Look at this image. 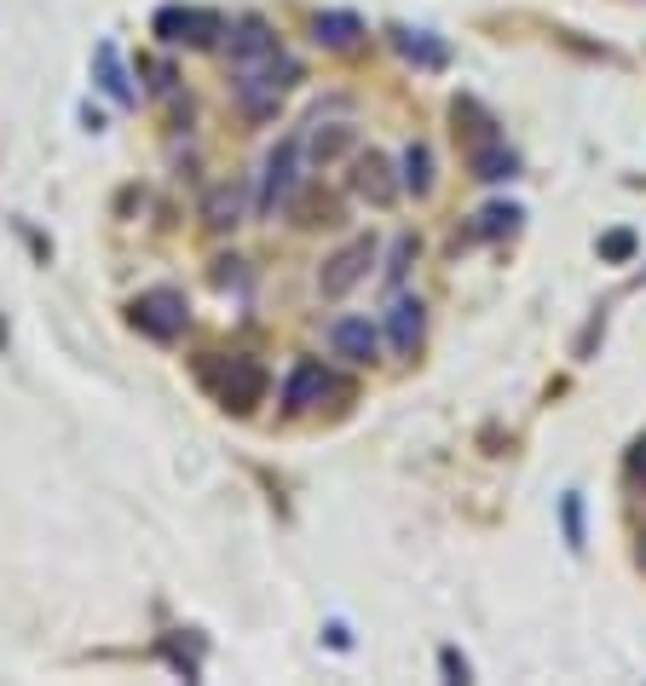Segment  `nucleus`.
I'll return each mask as SVG.
<instances>
[{"mask_svg":"<svg viewBox=\"0 0 646 686\" xmlns=\"http://www.w3.org/2000/svg\"><path fill=\"white\" fill-rule=\"evenodd\" d=\"M260 393H266L260 363H254V358H231V370L219 375V398H226L231 410H249V404H260Z\"/></svg>","mask_w":646,"mask_h":686,"instance_id":"9","label":"nucleus"},{"mask_svg":"<svg viewBox=\"0 0 646 686\" xmlns=\"http://www.w3.org/2000/svg\"><path fill=\"white\" fill-rule=\"evenodd\" d=\"M219 29L226 24H219V12H208V7H162L156 12V35L174 40V47L179 40H186V47H208Z\"/></svg>","mask_w":646,"mask_h":686,"instance_id":"5","label":"nucleus"},{"mask_svg":"<svg viewBox=\"0 0 646 686\" xmlns=\"http://www.w3.org/2000/svg\"><path fill=\"white\" fill-rule=\"evenodd\" d=\"M295 81H300V64H295V58H283V52H272L266 64H249V70H242V81H237V105H242V116H249V121L277 116L283 93H289Z\"/></svg>","mask_w":646,"mask_h":686,"instance_id":"1","label":"nucleus"},{"mask_svg":"<svg viewBox=\"0 0 646 686\" xmlns=\"http://www.w3.org/2000/svg\"><path fill=\"white\" fill-rule=\"evenodd\" d=\"M133 323H139L145 335H156V340L186 335V323H191L186 294H179V289H145V294L133 300Z\"/></svg>","mask_w":646,"mask_h":686,"instance_id":"2","label":"nucleus"},{"mask_svg":"<svg viewBox=\"0 0 646 686\" xmlns=\"http://www.w3.org/2000/svg\"><path fill=\"white\" fill-rule=\"evenodd\" d=\"M330 347H335V358H347V363H370L381 352V335H375L370 317H335Z\"/></svg>","mask_w":646,"mask_h":686,"instance_id":"7","label":"nucleus"},{"mask_svg":"<svg viewBox=\"0 0 646 686\" xmlns=\"http://www.w3.org/2000/svg\"><path fill=\"white\" fill-rule=\"evenodd\" d=\"M479 219H484V226H479L484 237H502V231H514V219H519V208H502V202H497V208H484Z\"/></svg>","mask_w":646,"mask_h":686,"instance_id":"19","label":"nucleus"},{"mask_svg":"<svg viewBox=\"0 0 646 686\" xmlns=\"http://www.w3.org/2000/svg\"><path fill=\"white\" fill-rule=\"evenodd\" d=\"M387 329H393V347L398 352H416V340H421V300H393Z\"/></svg>","mask_w":646,"mask_h":686,"instance_id":"14","label":"nucleus"},{"mask_svg":"<svg viewBox=\"0 0 646 686\" xmlns=\"http://www.w3.org/2000/svg\"><path fill=\"white\" fill-rule=\"evenodd\" d=\"M410 254H416V242H410V237H404V242H398V249H393V266H387V272L398 277L404 266H410Z\"/></svg>","mask_w":646,"mask_h":686,"instance_id":"21","label":"nucleus"},{"mask_svg":"<svg viewBox=\"0 0 646 686\" xmlns=\"http://www.w3.org/2000/svg\"><path fill=\"white\" fill-rule=\"evenodd\" d=\"M635 473H646V444H641V450H635Z\"/></svg>","mask_w":646,"mask_h":686,"instance_id":"22","label":"nucleus"},{"mask_svg":"<svg viewBox=\"0 0 646 686\" xmlns=\"http://www.w3.org/2000/svg\"><path fill=\"white\" fill-rule=\"evenodd\" d=\"M370 266H375V242H370V237L347 242V249H340V254L330 260V266L318 272V294H323V300H340V294L352 289V282L370 277Z\"/></svg>","mask_w":646,"mask_h":686,"instance_id":"4","label":"nucleus"},{"mask_svg":"<svg viewBox=\"0 0 646 686\" xmlns=\"http://www.w3.org/2000/svg\"><path fill=\"white\" fill-rule=\"evenodd\" d=\"M398 47L410 52L421 70H439L444 64V47H439V40H428V29H398Z\"/></svg>","mask_w":646,"mask_h":686,"instance_id":"17","label":"nucleus"},{"mask_svg":"<svg viewBox=\"0 0 646 686\" xmlns=\"http://www.w3.org/2000/svg\"><path fill=\"white\" fill-rule=\"evenodd\" d=\"M98 75H105V93L116 98V105H133V87H128V75H121V64H116V47H98Z\"/></svg>","mask_w":646,"mask_h":686,"instance_id":"18","label":"nucleus"},{"mask_svg":"<svg viewBox=\"0 0 646 686\" xmlns=\"http://www.w3.org/2000/svg\"><path fill=\"white\" fill-rule=\"evenodd\" d=\"M202 219H208L214 231H231L242 219V185H231V179H226V185H214L208 202H202Z\"/></svg>","mask_w":646,"mask_h":686,"instance_id":"11","label":"nucleus"},{"mask_svg":"<svg viewBox=\"0 0 646 686\" xmlns=\"http://www.w3.org/2000/svg\"><path fill=\"white\" fill-rule=\"evenodd\" d=\"M226 47H231V58H237V64L249 70V64H266V58L277 52V35H272V24H266V17H242V24L231 29V40H226Z\"/></svg>","mask_w":646,"mask_h":686,"instance_id":"8","label":"nucleus"},{"mask_svg":"<svg viewBox=\"0 0 646 686\" xmlns=\"http://www.w3.org/2000/svg\"><path fill=\"white\" fill-rule=\"evenodd\" d=\"M358 35H363V24L352 12H318V47L347 52V47H358Z\"/></svg>","mask_w":646,"mask_h":686,"instance_id":"13","label":"nucleus"},{"mask_svg":"<svg viewBox=\"0 0 646 686\" xmlns=\"http://www.w3.org/2000/svg\"><path fill=\"white\" fill-rule=\"evenodd\" d=\"M352 128H340V121H330V128H318L312 133V161H335V156H347L352 151Z\"/></svg>","mask_w":646,"mask_h":686,"instance_id":"16","label":"nucleus"},{"mask_svg":"<svg viewBox=\"0 0 646 686\" xmlns=\"http://www.w3.org/2000/svg\"><path fill=\"white\" fill-rule=\"evenodd\" d=\"M600 254H606V260H630V254H635V237H630V231H612V237L600 242Z\"/></svg>","mask_w":646,"mask_h":686,"instance_id":"20","label":"nucleus"},{"mask_svg":"<svg viewBox=\"0 0 646 686\" xmlns=\"http://www.w3.org/2000/svg\"><path fill=\"white\" fill-rule=\"evenodd\" d=\"M335 387H340V381L323 370V363L307 358V363H295V370H289V381H283V410H312V404H323Z\"/></svg>","mask_w":646,"mask_h":686,"instance_id":"6","label":"nucleus"},{"mask_svg":"<svg viewBox=\"0 0 646 686\" xmlns=\"http://www.w3.org/2000/svg\"><path fill=\"white\" fill-rule=\"evenodd\" d=\"M514 151L502 145V139H484V145H474V179H484V185H497V179H514Z\"/></svg>","mask_w":646,"mask_h":686,"instance_id":"10","label":"nucleus"},{"mask_svg":"<svg viewBox=\"0 0 646 686\" xmlns=\"http://www.w3.org/2000/svg\"><path fill=\"white\" fill-rule=\"evenodd\" d=\"M295 185H300V139H283L266 156V168H260V214L272 219L283 202L295 196Z\"/></svg>","mask_w":646,"mask_h":686,"instance_id":"3","label":"nucleus"},{"mask_svg":"<svg viewBox=\"0 0 646 686\" xmlns=\"http://www.w3.org/2000/svg\"><path fill=\"white\" fill-rule=\"evenodd\" d=\"M358 191H363V196H370V202H375V208H387V202L398 196V185H393V179H387V156H375V151H370V156H363V161H358Z\"/></svg>","mask_w":646,"mask_h":686,"instance_id":"12","label":"nucleus"},{"mask_svg":"<svg viewBox=\"0 0 646 686\" xmlns=\"http://www.w3.org/2000/svg\"><path fill=\"white\" fill-rule=\"evenodd\" d=\"M404 191H416V196L433 191V156H428V145L404 151Z\"/></svg>","mask_w":646,"mask_h":686,"instance_id":"15","label":"nucleus"}]
</instances>
